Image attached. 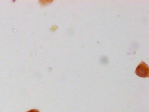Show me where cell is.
Returning <instances> with one entry per match:
<instances>
[{
  "label": "cell",
  "mask_w": 149,
  "mask_h": 112,
  "mask_svg": "<svg viewBox=\"0 0 149 112\" xmlns=\"http://www.w3.org/2000/svg\"><path fill=\"white\" fill-rule=\"evenodd\" d=\"M136 74L138 76L142 78H147L148 77L149 72H148V67L146 63L142 62L137 67L136 70Z\"/></svg>",
  "instance_id": "obj_1"
},
{
  "label": "cell",
  "mask_w": 149,
  "mask_h": 112,
  "mask_svg": "<svg viewBox=\"0 0 149 112\" xmlns=\"http://www.w3.org/2000/svg\"><path fill=\"white\" fill-rule=\"evenodd\" d=\"M27 112H39V111L37 110V109H32V110L29 111Z\"/></svg>",
  "instance_id": "obj_2"
}]
</instances>
